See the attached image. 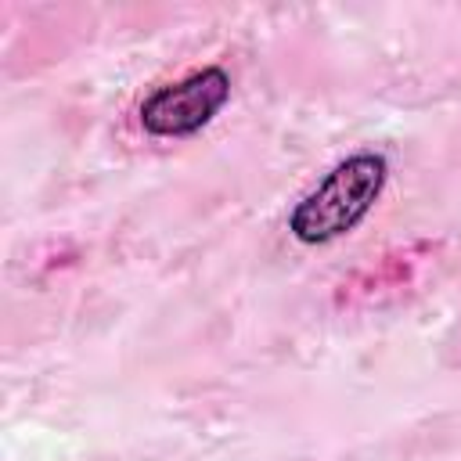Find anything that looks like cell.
Listing matches in <instances>:
<instances>
[{"label":"cell","mask_w":461,"mask_h":461,"mask_svg":"<svg viewBox=\"0 0 461 461\" xmlns=\"http://www.w3.org/2000/svg\"><path fill=\"white\" fill-rule=\"evenodd\" d=\"M389 176L385 155L360 151L342 158L324 180L292 209L288 230L303 245H328L342 234H349L378 202Z\"/></svg>","instance_id":"6da1fadb"},{"label":"cell","mask_w":461,"mask_h":461,"mask_svg":"<svg viewBox=\"0 0 461 461\" xmlns=\"http://www.w3.org/2000/svg\"><path fill=\"white\" fill-rule=\"evenodd\" d=\"M230 97V76L216 65L187 72L176 83L151 90L140 101V126L151 137H191L216 119Z\"/></svg>","instance_id":"7a4b0ae2"}]
</instances>
